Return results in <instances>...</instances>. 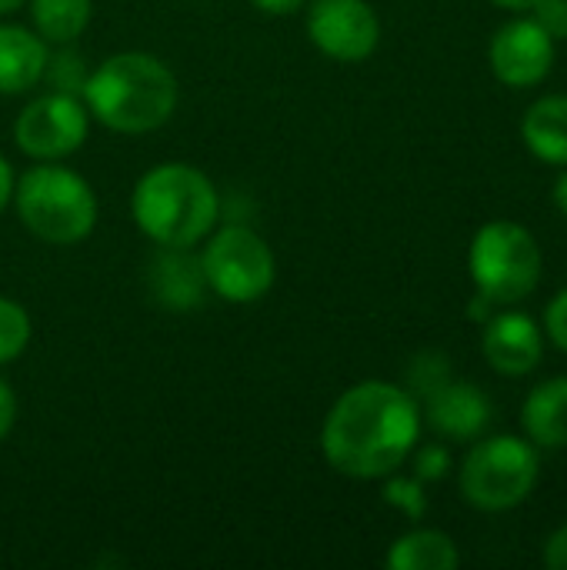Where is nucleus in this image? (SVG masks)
Returning a JSON list of instances; mask_svg holds the SVG:
<instances>
[{
	"mask_svg": "<svg viewBox=\"0 0 567 570\" xmlns=\"http://www.w3.org/2000/svg\"><path fill=\"white\" fill-rule=\"evenodd\" d=\"M418 438L421 411L414 394L388 381H361L328 411L321 451L338 474L378 481L391 478L414 454Z\"/></svg>",
	"mask_w": 567,
	"mask_h": 570,
	"instance_id": "1",
	"label": "nucleus"
},
{
	"mask_svg": "<svg viewBox=\"0 0 567 570\" xmlns=\"http://www.w3.org/2000/svg\"><path fill=\"white\" fill-rule=\"evenodd\" d=\"M80 100L90 110V120L114 134H150L174 117L180 87L160 57L124 50L87 73Z\"/></svg>",
	"mask_w": 567,
	"mask_h": 570,
	"instance_id": "2",
	"label": "nucleus"
},
{
	"mask_svg": "<svg viewBox=\"0 0 567 570\" xmlns=\"http://www.w3.org/2000/svg\"><path fill=\"white\" fill-rule=\"evenodd\" d=\"M130 214L140 234L157 247L190 250L214 230L221 197L204 170L194 164L167 160L137 180L130 194Z\"/></svg>",
	"mask_w": 567,
	"mask_h": 570,
	"instance_id": "3",
	"label": "nucleus"
},
{
	"mask_svg": "<svg viewBox=\"0 0 567 570\" xmlns=\"http://www.w3.org/2000/svg\"><path fill=\"white\" fill-rule=\"evenodd\" d=\"M13 207L20 224L43 244L70 247L97 227L94 187L60 160H40L13 180Z\"/></svg>",
	"mask_w": 567,
	"mask_h": 570,
	"instance_id": "4",
	"label": "nucleus"
},
{
	"mask_svg": "<svg viewBox=\"0 0 567 570\" xmlns=\"http://www.w3.org/2000/svg\"><path fill=\"white\" fill-rule=\"evenodd\" d=\"M541 461L538 448L515 434H498L478 441L461 464V498L485 511L501 514L525 504L538 484Z\"/></svg>",
	"mask_w": 567,
	"mask_h": 570,
	"instance_id": "5",
	"label": "nucleus"
},
{
	"mask_svg": "<svg viewBox=\"0 0 567 570\" xmlns=\"http://www.w3.org/2000/svg\"><path fill=\"white\" fill-rule=\"evenodd\" d=\"M468 267L478 294L491 304H518L535 294L541 281V247L521 224L491 220L475 234Z\"/></svg>",
	"mask_w": 567,
	"mask_h": 570,
	"instance_id": "6",
	"label": "nucleus"
},
{
	"mask_svg": "<svg viewBox=\"0 0 567 570\" xmlns=\"http://www.w3.org/2000/svg\"><path fill=\"white\" fill-rule=\"evenodd\" d=\"M201 271L204 284L231 301V304H254L261 301L277 277V261L271 244L247 224H227L204 237Z\"/></svg>",
	"mask_w": 567,
	"mask_h": 570,
	"instance_id": "7",
	"label": "nucleus"
},
{
	"mask_svg": "<svg viewBox=\"0 0 567 570\" xmlns=\"http://www.w3.org/2000/svg\"><path fill=\"white\" fill-rule=\"evenodd\" d=\"M90 134V110L77 94L50 90L23 104V110L13 120V140L17 147L40 160H63L84 147Z\"/></svg>",
	"mask_w": 567,
	"mask_h": 570,
	"instance_id": "8",
	"label": "nucleus"
},
{
	"mask_svg": "<svg viewBox=\"0 0 567 570\" xmlns=\"http://www.w3.org/2000/svg\"><path fill=\"white\" fill-rule=\"evenodd\" d=\"M307 37L324 57L361 63L381 43V20L368 0H314L307 7Z\"/></svg>",
	"mask_w": 567,
	"mask_h": 570,
	"instance_id": "9",
	"label": "nucleus"
},
{
	"mask_svg": "<svg viewBox=\"0 0 567 570\" xmlns=\"http://www.w3.org/2000/svg\"><path fill=\"white\" fill-rule=\"evenodd\" d=\"M488 63L505 87H535L555 67V40L531 17L508 20L491 37Z\"/></svg>",
	"mask_w": 567,
	"mask_h": 570,
	"instance_id": "10",
	"label": "nucleus"
},
{
	"mask_svg": "<svg viewBox=\"0 0 567 570\" xmlns=\"http://www.w3.org/2000/svg\"><path fill=\"white\" fill-rule=\"evenodd\" d=\"M485 357L505 377L531 374L545 357V331L521 311H501L485 321Z\"/></svg>",
	"mask_w": 567,
	"mask_h": 570,
	"instance_id": "11",
	"label": "nucleus"
},
{
	"mask_svg": "<svg viewBox=\"0 0 567 570\" xmlns=\"http://www.w3.org/2000/svg\"><path fill=\"white\" fill-rule=\"evenodd\" d=\"M424 417L431 424V431L438 438H448V441H478L488 424H491V401L488 394L478 387V384H468V381H444L438 384L431 394H428V404H424Z\"/></svg>",
	"mask_w": 567,
	"mask_h": 570,
	"instance_id": "12",
	"label": "nucleus"
},
{
	"mask_svg": "<svg viewBox=\"0 0 567 570\" xmlns=\"http://www.w3.org/2000/svg\"><path fill=\"white\" fill-rule=\"evenodd\" d=\"M47 40L20 23H0V97L33 90L47 70Z\"/></svg>",
	"mask_w": 567,
	"mask_h": 570,
	"instance_id": "13",
	"label": "nucleus"
},
{
	"mask_svg": "<svg viewBox=\"0 0 567 570\" xmlns=\"http://www.w3.org/2000/svg\"><path fill=\"white\" fill-rule=\"evenodd\" d=\"M521 428L535 448H567V377H551L531 387L521 404Z\"/></svg>",
	"mask_w": 567,
	"mask_h": 570,
	"instance_id": "14",
	"label": "nucleus"
},
{
	"mask_svg": "<svg viewBox=\"0 0 567 570\" xmlns=\"http://www.w3.org/2000/svg\"><path fill=\"white\" fill-rule=\"evenodd\" d=\"M521 137L528 150L545 164H567V97L551 94L528 107L521 120Z\"/></svg>",
	"mask_w": 567,
	"mask_h": 570,
	"instance_id": "15",
	"label": "nucleus"
},
{
	"mask_svg": "<svg viewBox=\"0 0 567 570\" xmlns=\"http://www.w3.org/2000/svg\"><path fill=\"white\" fill-rule=\"evenodd\" d=\"M458 564H461L458 544L444 531H428V528L401 534L388 551L391 570H454Z\"/></svg>",
	"mask_w": 567,
	"mask_h": 570,
	"instance_id": "16",
	"label": "nucleus"
},
{
	"mask_svg": "<svg viewBox=\"0 0 567 570\" xmlns=\"http://www.w3.org/2000/svg\"><path fill=\"white\" fill-rule=\"evenodd\" d=\"M164 257L157 261L154 267V287H157V297L167 304V307H197L201 304V291L207 287L204 284V271H201V257L197 261H187L184 250L177 247H160Z\"/></svg>",
	"mask_w": 567,
	"mask_h": 570,
	"instance_id": "17",
	"label": "nucleus"
},
{
	"mask_svg": "<svg viewBox=\"0 0 567 570\" xmlns=\"http://www.w3.org/2000/svg\"><path fill=\"white\" fill-rule=\"evenodd\" d=\"M27 3H30L33 30L53 47H70L87 30L94 13V0H27Z\"/></svg>",
	"mask_w": 567,
	"mask_h": 570,
	"instance_id": "18",
	"label": "nucleus"
},
{
	"mask_svg": "<svg viewBox=\"0 0 567 570\" xmlns=\"http://www.w3.org/2000/svg\"><path fill=\"white\" fill-rule=\"evenodd\" d=\"M30 334H33V324L23 304L0 297V367L13 364L30 347Z\"/></svg>",
	"mask_w": 567,
	"mask_h": 570,
	"instance_id": "19",
	"label": "nucleus"
},
{
	"mask_svg": "<svg viewBox=\"0 0 567 570\" xmlns=\"http://www.w3.org/2000/svg\"><path fill=\"white\" fill-rule=\"evenodd\" d=\"M528 10L551 40H567V0H535Z\"/></svg>",
	"mask_w": 567,
	"mask_h": 570,
	"instance_id": "20",
	"label": "nucleus"
},
{
	"mask_svg": "<svg viewBox=\"0 0 567 570\" xmlns=\"http://www.w3.org/2000/svg\"><path fill=\"white\" fill-rule=\"evenodd\" d=\"M384 498H388L391 504L404 508V514L414 518V521H421V514H424V508H428L424 491H421L418 481H391L388 491H384Z\"/></svg>",
	"mask_w": 567,
	"mask_h": 570,
	"instance_id": "21",
	"label": "nucleus"
},
{
	"mask_svg": "<svg viewBox=\"0 0 567 570\" xmlns=\"http://www.w3.org/2000/svg\"><path fill=\"white\" fill-rule=\"evenodd\" d=\"M451 468V454L441 448V444H428L418 451L414 458V471H418V481H441Z\"/></svg>",
	"mask_w": 567,
	"mask_h": 570,
	"instance_id": "22",
	"label": "nucleus"
},
{
	"mask_svg": "<svg viewBox=\"0 0 567 570\" xmlns=\"http://www.w3.org/2000/svg\"><path fill=\"white\" fill-rule=\"evenodd\" d=\"M545 337H551V344L567 354V287L545 311Z\"/></svg>",
	"mask_w": 567,
	"mask_h": 570,
	"instance_id": "23",
	"label": "nucleus"
},
{
	"mask_svg": "<svg viewBox=\"0 0 567 570\" xmlns=\"http://www.w3.org/2000/svg\"><path fill=\"white\" fill-rule=\"evenodd\" d=\"M414 381L421 384L424 394H431L438 384L448 381V361H444L441 354H424V357H418V364H414Z\"/></svg>",
	"mask_w": 567,
	"mask_h": 570,
	"instance_id": "24",
	"label": "nucleus"
},
{
	"mask_svg": "<svg viewBox=\"0 0 567 570\" xmlns=\"http://www.w3.org/2000/svg\"><path fill=\"white\" fill-rule=\"evenodd\" d=\"M545 564L551 570H567V524L545 541Z\"/></svg>",
	"mask_w": 567,
	"mask_h": 570,
	"instance_id": "25",
	"label": "nucleus"
},
{
	"mask_svg": "<svg viewBox=\"0 0 567 570\" xmlns=\"http://www.w3.org/2000/svg\"><path fill=\"white\" fill-rule=\"evenodd\" d=\"M13 424H17V397H13V391L0 381V441L10 438Z\"/></svg>",
	"mask_w": 567,
	"mask_h": 570,
	"instance_id": "26",
	"label": "nucleus"
},
{
	"mask_svg": "<svg viewBox=\"0 0 567 570\" xmlns=\"http://www.w3.org/2000/svg\"><path fill=\"white\" fill-rule=\"evenodd\" d=\"M251 3L267 17H291L304 7V0H251Z\"/></svg>",
	"mask_w": 567,
	"mask_h": 570,
	"instance_id": "27",
	"label": "nucleus"
},
{
	"mask_svg": "<svg viewBox=\"0 0 567 570\" xmlns=\"http://www.w3.org/2000/svg\"><path fill=\"white\" fill-rule=\"evenodd\" d=\"M10 197H13V167H10L7 157L0 154V214L7 210Z\"/></svg>",
	"mask_w": 567,
	"mask_h": 570,
	"instance_id": "28",
	"label": "nucleus"
},
{
	"mask_svg": "<svg viewBox=\"0 0 567 570\" xmlns=\"http://www.w3.org/2000/svg\"><path fill=\"white\" fill-rule=\"evenodd\" d=\"M551 197H555V207L561 210L567 217V164L565 170H561V177L555 180V190H551Z\"/></svg>",
	"mask_w": 567,
	"mask_h": 570,
	"instance_id": "29",
	"label": "nucleus"
},
{
	"mask_svg": "<svg viewBox=\"0 0 567 570\" xmlns=\"http://www.w3.org/2000/svg\"><path fill=\"white\" fill-rule=\"evenodd\" d=\"M23 7H27V0H0V17L17 13V10H23Z\"/></svg>",
	"mask_w": 567,
	"mask_h": 570,
	"instance_id": "30",
	"label": "nucleus"
},
{
	"mask_svg": "<svg viewBox=\"0 0 567 570\" xmlns=\"http://www.w3.org/2000/svg\"><path fill=\"white\" fill-rule=\"evenodd\" d=\"M491 3H498V7H505V10H528L535 0H491Z\"/></svg>",
	"mask_w": 567,
	"mask_h": 570,
	"instance_id": "31",
	"label": "nucleus"
}]
</instances>
